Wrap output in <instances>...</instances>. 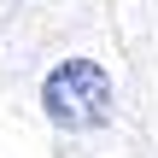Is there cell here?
<instances>
[{"instance_id": "cell-1", "label": "cell", "mask_w": 158, "mask_h": 158, "mask_svg": "<svg viewBox=\"0 0 158 158\" xmlns=\"http://www.w3.org/2000/svg\"><path fill=\"white\" fill-rule=\"evenodd\" d=\"M41 111L59 129H100L111 117V76L94 59H64L41 82Z\"/></svg>"}]
</instances>
